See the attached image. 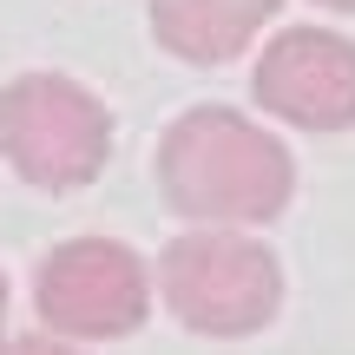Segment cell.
Returning a JSON list of instances; mask_svg holds the SVG:
<instances>
[{
	"label": "cell",
	"instance_id": "cell-1",
	"mask_svg": "<svg viewBox=\"0 0 355 355\" xmlns=\"http://www.w3.org/2000/svg\"><path fill=\"white\" fill-rule=\"evenodd\" d=\"M158 191L204 230H243L283 217L296 198V158L257 119L230 105H191L158 139Z\"/></svg>",
	"mask_w": 355,
	"mask_h": 355
},
{
	"label": "cell",
	"instance_id": "cell-2",
	"mask_svg": "<svg viewBox=\"0 0 355 355\" xmlns=\"http://www.w3.org/2000/svg\"><path fill=\"white\" fill-rule=\"evenodd\" d=\"M158 290L184 329L237 343V336L270 329V316L283 309V263L270 243L243 237V230H191V237L165 243Z\"/></svg>",
	"mask_w": 355,
	"mask_h": 355
},
{
	"label": "cell",
	"instance_id": "cell-3",
	"mask_svg": "<svg viewBox=\"0 0 355 355\" xmlns=\"http://www.w3.org/2000/svg\"><path fill=\"white\" fill-rule=\"evenodd\" d=\"M0 152L40 191H79L112 158V112L66 73H20L0 92Z\"/></svg>",
	"mask_w": 355,
	"mask_h": 355
},
{
	"label": "cell",
	"instance_id": "cell-4",
	"mask_svg": "<svg viewBox=\"0 0 355 355\" xmlns=\"http://www.w3.org/2000/svg\"><path fill=\"white\" fill-rule=\"evenodd\" d=\"M33 303L53 336L112 343V336H132L152 316V277L119 237H66L40 263Z\"/></svg>",
	"mask_w": 355,
	"mask_h": 355
},
{
	"label": "cell",
	"instance_id": "cell-5",
	"mask_svg": "<svg viewBox=\"0 0 355 355\" xmlns=\"http://www.w3.org/2000/svg\"><path fill=\"white\" fill-rule=\"evenodd\" d=\"M250 92L263 112H277L296 132L355 125V40L329 26H290L257 53Z\"/></svg>",
	"mask_w": 355,
	"mask_h": 355
},
{
	"label": "cell",
	"instance_id": "cell-6",
	"mask_svg": "<svg viewBox=\"0 0 355 355\" xmlns=\"http://www.w3.org/2000/svg\"><path fill=\"white\" fill-rule=\"evenodd\" d=\"M277 7L283 0H152V33L191 66H224L243 46H257Z\"/></svg>",
	"mask_w": 355,
	"mask_h": 355
},
{
	"label": "cell",
	"instance_id": "cell-7",
	"mask_svg": "<svg viewBox=\"0 0 355 355\" xmlns=\"http://www.w3.org/2000/svg\"><path fill=\"white\" fill-rule=\"evenodd\" d=\"M0 355H86V349L60 343V336H13V343H0Z\"/></svg>",
	"mask_w": 355,
	"mask_h": 355
},
{
	"label": "cell",
	"instance_id": "cell-8",
	"mask_svg": "<svg viewBox=\"0 0 355 355\" xmlns=\"http://www.w3.org/2000/svg\"><path fill=\"white\" fill-rule=\"evenodd\" d=\"M322 7H336V13H355V0H322Z\"/></svg>",
	"mask_w": 355,
	"mask_h": 355
},
{
	"label": "cell",
	"instance_id": "cell-9",
	"mask_svg": "<svg viewBox=\"0 0 355 355\" xmlns=\"http://www.w3.org/2000/svg\"><path fill=\"white\" fill-rule=\"evenodd\" d=\"M0 322H7V277H0Z\"/></svg>",
	"mask_w": 355,
	"mask_h": 355
}]
</instances>
